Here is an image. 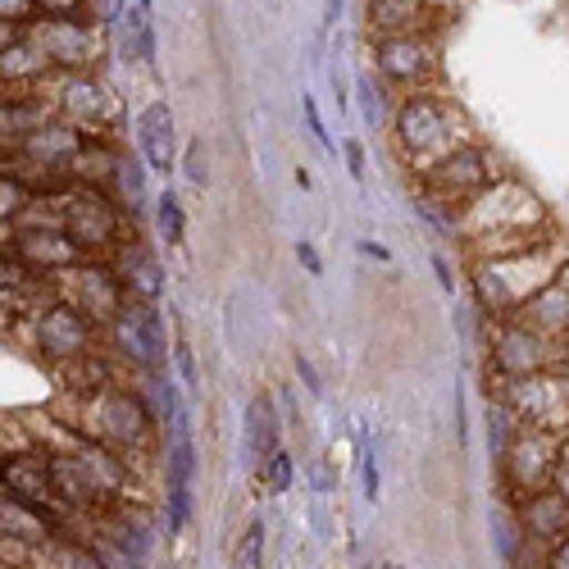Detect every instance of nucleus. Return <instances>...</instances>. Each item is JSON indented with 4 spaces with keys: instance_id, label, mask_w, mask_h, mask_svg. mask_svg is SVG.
<instances>
[{
    "instance_id": "obj_27",
    "label": "nucleus",
    "mask_w": 569,
    "mask_h": 569,
    "mask_svg": "<svg viewBox=\"0 0 569 569\" xmlns=\"http://www.w3.org/2000/svg\"><path fill=\"white\" fill-rule=\"evenodd\" d=\"M156 228H160V242L164 247H182L187 242V214H182V206H178L173 192H164L156 201Z\"/></svg>"
},
{
    "instance_id": "obj_23",
    "label": "nucleus",
    "mask_w": 569,
    "mask_h": 569,
    "mask_svg": "<svg viewBox=\"0 0 569 569\" xmlns=\"http://www.w3.org/2000/svg\"><path fill=\"white\" fill-rule=\"evenodd\" d=\"M137 147L151 173H173V114L164 101H151L137 114Z\"/></svg>"
},
{
    "instance_id": "obj_36",
    "label": "nucleus",
    "mask_w": 569,
    "mask_h": 569,
    "mask_svg": "<svg viewBox=\"0 0 569 569\" xmlns=\"http://www.w3.org/2000/svg\"><path fill=\"white\" fill-rule=\"evenodd\" d=\"M87 14L97 19L101 28L106 23H123V0H87Z\"/></svg>"
},
{
    "instance_id": "obj_17",
    "label": "nucleus",
    "mask_w": 569,
    "mask_h": 569,
    "mask_svg": "<svg viewBox=\"0 0 569 569\" xmlns=\"http://www.w3.org/2000/svg\"><path fill=\"white\" fill-rule=\"evenodd\" d=\"M515 519H519V533L533 538V542H565L569 538V497L560 488H542V492H529V497H519L510 501Z\"/></svg>"
},
{
    "instance_id": "obj_14",
    "label": "nucleus",
    "mask_w": 569,
    "mask_h": 569,
    "mask_svg": "<svg viewBox=\"0 0 569 569\" xmlns=\"http://www.w3.org/2000/svg\"><path fill=\"white\" fill-rule=\"evenodd\" d=\"M51 97L64 123L91 132V137H110L114 119H119V101L110 97V87L97 73H69V78H51Z\"/></svg>"
},
{
    "instance_id": "obj_13",
    "label": "nucleus",
    "mask_w": 569,
    "mask_h": 569,
    "mask_svg": "<svg viewBox=\"0 0 569 569\" xmlns=\"http://www.w3.org/2000/svg\"><path fill=\"white\" fill-rule=\"evenodd\" d=\"M32 37L41 41L46 60H51L56 78L69 73H91L101 60V23L97 19H37Z\"/></svg>"
},
{
    "instance_id": "obj_41",
    "label": "nucleus",
    "mask_w": 569,
    "mask_h": 569,
    "mask_svg": "<svg viewBox=\"0 0 569 569\" xmlns=\"http://www.w3.org/2000/svg\"><path fill=\"white\" fill-rule=\"evenodd\" d=\"M433 273H438V288L451 297V292H456V273L447 269V260H442V256H433Z\"/></svg>"
},
{
    "instance_id": "obj_10",
    "label": "nucleus",
    "mask_w": 569,
    "mask_h": 569,
    "mask_svg": "<svg viewBox=\"0 0 569 569\" xmlns=\"http://www.w3.org/2000/svg\"><path fill=\"white\" fill-rule=\"evenodd\" d=\"M106 347L114 351L119 365H132L137 373H156L164 356H173V347L164 342V315L156 301H132L123 306L119 323L106 333Z\"/></svg>"
},
{
    "instance_id": "obj_7",
    "label": "nucleus",
    "mask_w": 569,
    "mask_h": 569,
    "mask_svg": "<svg viewBox=\"0 0 569 569\" xmlns=\"http://www.w3.org/2000/svg\"><path fill=\"white\" fill-rule=\"evenodd\" d=\"M497 401L525 423V429H542V433H569V383L565 369H547L533 378H515V383L497 388Z\"/></svg>"
},
{
    "instance_id": "obj_42",
    "label": "nucleus",
    "mask_w": 569,
    "mask_h": 569,
    "mask_svg": "<svg viewBox=\"0 0 569 569\" xmlns=\"http://www.w3.org/2000/svg\"><path fill=\"white\" fill-rule=\"evenodd\" d=\"M338 10H342V0H328V6H323V32H328V28H333Z\"/></svg>"
},
{
    "instance_id": "obj_31",
    "label": "nucleus",
    "mask_w": 569,
    "mask_h": 569,
    "mask_svg": "<svg viewBox=\"0 0 569 569\" xmlns=\"http://www.w3.org/2000/svg\"><path fill=\"white\" fill-rule=\"evenodd\" d=\"M192 519V488H169L164 497V525H169V538H178Z\"/></svg>"
},
{
    "instance_id": "obj_22",
    "label": "nucleus",
    "mask_w": 569,
    "mask_h": 569,
    "mask_svg": "<svg viewBox=\"0 0 569 569\" xmlns=\"http://www.w3.org/2000/svg\"><path fill=\"white\" fill-rule=\"evenodd\" d=\"M60 110H56V97L51 87H46V97L37 87L28 91H6V110H0V132H6V147L14 151L19 141H28L32 132H41L46 123H56Z\"/></svg>"
},
{
    "instance_id": "obj_3",
    "label": "nucleus",
    "mask_w": 569,
    "mask_h": 569,
    "mask_svg": "<svg viewBox=\"0 0 569 569\" xmlns=\"http://www.w3.org/2000/svg\"><path fill=\"white\" fill-rule=\"evenodd\" d=\"M60 423L87 433L91 442L119 451L123 460L147 456L151 442H156V429H160V419H156L147 392H137L128 383H119V388H110L101 397H91V401H73V415H64Z\"/></svg>"
},
{
    "instance_id": "obj_45",
    "label": "nucleus",
    "mask_w": 569,
    "mask_h": 569,
    "mask_svg": "<svg viewBox=\"0 0 569 569\" xmlns=\"http://www.w3.org/2000/svg\"><path fill=\"white\" fill-rule=\"evenodd\" d=\"M560 356H565V365H569V333L560 338Z\"/></svg>"
},
{
    "instance_id": "obj_16",
    "label": "nucleus",
    "mask_w": 569,
    "mask_h": 569,
    "mask_svg": "<svg viewBox=\"0 0 569 569\" xmlns=\"http://www.w3.org/2000/svg\"><path fill=\"white\" fill-rule=\"evenodd\" d=\"M0 483L19 501H37V506H56V479H51V451L28 447V451H6V469H0ZM69 515V510H64Z\"/></svg>"
},
{
    "instance_id": "obj_18",
    "label": "nucleus",
    "mask_w": 569,
    "mask_h": 569,
    "mask_svg": "<svg viewBox=\"0 0 569 569\" xmlns=\"http://www.w3.org/2000/svg\"><path fill=\"white\" fill-rule=\"evenodd\" d=\"M87 137L82 128L56 119V123H46L41 132H32L28 141H19V147L10 151V160H23V164H46V169H73V160L82 156L87 147Z\"/></svg>"
},
{
    "instance_id": "obj_39",
    "label": "nucleus",
    "mask_w": 569,
    "mask_h": 569,
    "mask_svg": "<svg viewBox=\"0 0 569 569\" xmlns=\"http://www.w3.org/2000/svg\"><path fill=\"white\" fill-rule=\"evenodd\" d=\"M551 488H560L569 497V433L560 438V460H556V483Z\"/></svg>"
},
{
    "instance_id": "obj_37",
    "label": "nucleus",
    "mask_w": 569,
    "mask_h": 569,
    "mask_svg": "<svg viewBox=\"0 0 569 569\" xmlns=\"http://www.w3.org/2000/svg\"><path fill=\"white\" fill-rule=\"evenodd\" d=\"M187 178H192L197 187H206L210 182V173H206V147H201V141H192V147H187Z\"/></svg>"
},
{
    "instance_id": "obj_44",
    "label": "nucleus",
    "mask_w": 569,
    "mask_h": 569,
    "mask_svg": "<svg viewBox=\"0 0 569 569\" xmlns=\"http://www.w3.org/2000/svg\"><path fill=\"white\" fill-rule=\"evenodd\" d=\"M360 251H365V256H373V260H392V251H388V247H373V242H360Z\"/></svg>"
},
{
    "instance_id": "obj_33",
    "label": "nucleus",
    "mask_w": 569,
    "mask_h": 569,
    "mask_svg": "<svg viewBox=\"0 0 569 569\" xmlns=\"http://www.w3.org/2000/svg\"><path fill=\"white\" fill-rule=\"evenodd\" d=\"M292 369H297V378L306 383V392L319 401V397H323V378H319V369L310 365V356H301V351H297V356H292Z\"/></svg>"
},
{
    "instance_id": "obj_21",
    "label": "nucleus",
    "mask_w": 569,
    "mask_h": 569,
    "mask_svg": "<svg viewBox=\"0 0 569 569\" xmlns=\"http://www.w3.org/2000/svg\"><path fill=\"white\" fill-rule=\"evenodd\" d=\"M56 383H60V392L69 401H91V397L119 388V360H114L110 347L87 351V356H78V360H69V365L56 369Z\"/></svg>"
},
{
    "instance_id": "obj_40",
    "label": "nucleus",
    "mask_w": 569,
    "mask_h": 569,
    "mask_svg": "<svg viewBox=\"0 0 569 569\" xmlns=\"http://www.w3.org/2000/svg\"><path fill=\"white\" fill-rule=\"evenodd\" d=\"M297 260L306 264V273H323V260H319V251L310 242H297Z\"/></svg>"
},
{
    "instance_id": "obj_46",
    "label": "nucleus",
    "mask_w": 569,
    "mask_h": 569,
    "mask_svg": "<svg viewBox=\"0 0 569 569\" xmlns=\"http://www.w3.org/2000/svg\"><path fill=\"white\" fill-rule=\"evenodd\" d=\"M137 10H151V0H137Z\"/></svg>"
},
{
    "instance_id": "obj_47",
    "label": "nucleus",
    "mask_w": 569,
    "mask_h": 569,
    "mask_svg": "<svg viewBox=\"0 0 569 569\" xmlns=\"http://www.w3.org/2000/svg\"><path fill=\"white\" fill-rule=\"evenodd\" d=\"M378 569H401V565H378Z\"/></svg>"
},
{
    "instance_id": "obj_20",
    "label": "nucleus",
    "mask_w": 569,
    "mask_h": 569,
    "mask_svg": "<svg viewBox=\"0 0 569 569\" xmlns=\"http://www.w3.org/2000/svg\"><path fill=\"white\" fill-rule=\"evenodd\" d=\"M119 282H123V292L132 301H160L164 292V264L156 260V247L151 242H141V237H128V242L110 256Z\"/></svg>"
},
{
    "instance_id": "obj_8",
    "label": "nucleus",
    "mask_w": 569,
    "mask_h": 569,
    "mask_svg": "<svg viewBox=\"0 0 569 569\" xmlns=\"http://www.w3.org/2000/svg\"><path fill=\"white\" fill-rule=\"evenodd\" d=\"M556 460H560V433H542V429H525L519 423L515 438L506 442V451L497 456L501 469V488L510 501L542 492L556 483Z\"/></svg>"
},
{
    "instance_id": "obj_11",
    "label": "nucleus",
    "mask_w": 569,
    "mask_h": 569,
    "mask_svg": "<svg viewBox=\"0 0 569 569\" xmlns=\"http://www.w3.org/2000/svg\"><path fill=\"white\" fill-rule=\"evenodd\" d=\"M373 69L378 82L392 91H429L438 78V41L429 32H401L373 41Z\"/></svg>"
},
{
    "instance_id": "obj_1",
    "label": "nucleus",
    "mask_w": 569,
    "mask_h": 569,
    "mask_svg": "<svg viewBox=\"0 0 569 569\" xmlns=\"http://www.w3.org/2000/svg\"><path fill=\"white\" fill-rule=\"evenodd\" d=\"M565 269V256L556 251L551 237L506 251V256H488V260H469V278H473V301H479L483 319H515L525 310L547 282H556Z\"/></svg>"
},
{
    "instance_id": "obj_29",
    "label": "nucleus",
    "mask_w": 569,
    "mask_h": 569,
    "mask_svg": "<svg viewBox=\"0 0 569 569\" xmlns=\"http://www.w3.org/2000/svg\"><path fill=\"white\" fill-rule=\"evenodd\" d=\"M256 473H260V488H264V492L282 497V492H288V488H292V473H297V460H292V451H282V447H278V451H273V456H269V460H264V465H260Z\"/></svg>"
},
{
    "instance_id": "obj_15",
    "label": "nucleus",
    "mask_w": 569,
    "mask_h": 569,
    "mask_svg": "<svg viewBox=\"0 0 569 569\" xmlns=\"http://www.w3.org/2000/svg\"><path fill=\"white\" fill-rule=\"evenodd\" d=\"M97 533L110 547V565H119V569H141L151 560V525H147V515L128 501H114L110 510L97 515Z\"/></svg>"
},
{
    "instance_id": "obj_6",
    "label": "nucleus",
    "mask_w": 569,
    "mask_h": 569,
    "mask_svg": "<svg viewBox=\"0 0 569 569\" xmlns=\"http://www.w3.org/2000/svg\"><path fill=\"white\" fill-rule=\"evenodd\" d=\"M488 365L497 383H515V378H533L547 369H560V338H547L525 319H488Z\"/></svg>"
},
{
    "instance_id": "obj_9",
    "label": "nucleus",
    "mask_w": 569,
    "mask_h": 569,
    "mask_svg": "<svg viewBox=\"0 0 569 569\" xmlns=\"http://www.w3.org/2000/svg\"><path fill=\"white\" fill-rule=\"evenodd\" d=\"M28 342L41 360H51L56 369L87 356V351H101L106 347V333L91 323L78 306L69 301H51L37 319H28Z\"/></svg>"
},
{
    "instance_id": "obj_28",
    "label": "nucleus",
    "mask_w": 569,
    "mask_h": 569,
    "mask_svg": "<svg viewBox=\"0 0 569 569\" xmlns=\"http://www.w3.org/2000/svg\"><path fill=\"white\" fill-rule=\"evenodd\" d=\"M264 542H269L264 519H251V525L242 529V538H237V547H232V565L237 569H264Z\"/></svg>"
},
{
    "instance_id": "obj_5",
    "label": "nucleus",
    "mask_w": 569,
    "mask_h": 569,
    "mask_svg": "<svg viewBox=\"0 0 569 569\" xmlns=\"http://www.w3.org/2000/svg\"><path fill=\"white\" fill-rule=\"evenodd\" d=\"M56 210H60V228L73 237L87 260H110L132 237L128 232V214L119 210V201L106 197V192H91V187L69 192Z\"/></svg>"
},
{
    "instance_id": "obj_4",
    "label": "nucleus",
    "mask_w": 569,
    "mask_h": 569,
    "mask_svg": "<svg viewBox=\"0 0 569 569\" xmlns=\"http://www.w3.org/2000/svg\"><path fill=\"white\" fill-rule=\"evenodd\" d=\"M497 178H501V173H497V160H492L488 147H479V141H469V147L451 151V156L438 160L433 169L415 173L419 201H429V206H438V210H447V214H460L473 197H483Z\"/></svg>"
},
{
    "instance_id": "obj_25",
    "label": "nucleus",
    "mask_w": 569,
    "mask_h": 569,
    "mask_svg": "<svg viewBox=\"0 0 569 569\" xmlns=\"http://www.w3.org/2000/svg\"><path fill=\"white\" fill-rule=\"evenodd\" d=\"M369 37H401V32H423V19H429V6L423 0H369Z\"/></svg>"
},
{
    "instance_id": "obj_32",
    "label": "nucleus",
    "mask_w": 569,
    "mask_h": 569,
    "mask_svg": "<svg viewBox=\"0 0 569 569\" xmlns=\"http://www.w3.org/2000/svg\"><path fill=\"white\" fill-rule=\"evenodd\" d=\"M173 365H178V378L187 388H201V369H197V356H192V347H187V338H173Z\"/></svg>"
},
{
    "instance_id": "obj_2",
    "label": "nucleus",
    "mask_w": 569,
    "mask_h": 569,
    "mask_svg": "<svg viewBox=\"0 0 569 569\" xmlns=\"http://www.w3.org/2000/svg\"><path fill=\"white\" fill-rule=\"evenodd\" d=\"M469 123L460 114V106L451 97H442V91H410V97L397 101V114H392V147L397 156L423 173L433 169L438 160H447L451 151L469 147Z\"/></svg>"
},
{
    "instance_id": "obj_26",
    "label": "nucleus",
    "mask_w": 569,
    "mask_h": 569,
    "mask_svg": "<svg viewBox=\"0 0 569 569\" xmlns=\"http://www.w3.org/2000/svg\"><path fill=\"white\" fill-rule=\"evenodd\" d=\"M32 560H41L46 569H114L110 556L97 542H82V538H56L51 547H41Z\"/></svg>"
},
{
    "instance_id": "obj_43",
    "label": "nucleus",
    "mask_w": 569,
    "mask_h": 569,
    "mask_svg": "<svg viewBox=\"0 0 569 569\" xmlns=\"http://www.w3.org/2000/svg\"><path fill=\"white\" fill-rule=\"evenodd\" d=\"M315 483L328 492V488H333V473H328V465H315Z\"/></svg>"
},
{
    "instance_id": "obj_12",
    "label": "nucleus",
    "mask_w": 569,
    "mask_h": 569,
    "mask_svg": "<svg viewBox=\"0 0 569 569\" xmlns=\"http://www.w3.org/2000/svg\"><path fill=\"white\" fill-rule=\"evenodd\" d=\"M56 288H60V301L78 306L101 333H110V328L119 323V315H123V306H128V292H123V282H119L110 260H82L78 269L56 278Z\"/></svg>"
},
{
    "instance_id": "obj_30",
    "label": "nucleus",
    "mask_w": 569,
    "mask_h": 569,
    "mask_svg": "<svg viewBox=\"0 0 569 569\" xmlns=\"http://www.w3.org/2000/svg\"><path fill=\"white\" fill-rule=\"evenodd\" d=\"M147 401H151V410H156V419L164 423V429H169V423L182 415V401H178V388L169 383V373H151V392H147Z\"/></svg>"
},
{
    "instance_id": "obj_38",
    "label": "nucleus",
    "mask_w": 569,
    "mask_h": 569,
    "mask_svg": "<svg viewBox=\"0 0 569 569\" xmlns=\"http://www.w3.org/2000/svg\"><path fill=\"white\" fill-rule=\"evenodd\" d=\"M342 156H347V173L360 182L365 178V147L360 141H342Z\"/></svg>"
},
{
    "instance_id": "obj_35",
    "label": "nucleus",
    "mask_w": 569,
    "mask_h": 569,
    "mask_svg": "<svg viewBox=\"0 0 569 569\" xmlns=\"http://www.w3.org/2000/svg\"><path fill=\"white\" fill-rule=\"evenodd\" d=\"M360 460H365L360 465V473H365V501H378V497H383V473H378V460H373V451H365Z\"/></svg>"
},
{
    "instance_id": "obj_34",
    "label": "nucleus",
    "mask_w": 569,
    "mask_h": 569,
    "mask_svg": "<svg viewBox=\"0 0 569 569\" xmlns=\"http://www.w3.org/2000/svg\"><path fill=\"white\" fill-rule=\"evenodd\" d=\"M301 110H306V123H310L315 141H319V147H323V151H333V137H328V132H323V119H319V106H315V97H310V91H301Z\"/></svg>"
},
{
    "instance_id": "obj_19",
    "label": "nucleus",
    "mask_w": 569,
    "mask_h": 569,
    "mask_svg": "<svg viewBox=\"0 0 569 569\" xmlns=\"http://www.w3.org/2000/svg\"><path fill=\"white\" fill-rule=\"evenodd\" d=\"M0 73H6V91H28L41 78L51 82L56 69L46 60L41 41L32 37V28H6V46H0Z\"/></svg>"
},
{
    "instance_id": "obj_24",
    "label": "nucleus",
    "mask_w": 569,
    "mask_h": 569,
    "mask_svg": "<svg viewBox=\"0 0 569 569\" xmlns=\"http://www.w3.org/2000/svg\"><path fill=\"white\" fill-rule=\"evenodd\" d=\"M278 438H282V423H278V410L269 397H251L247 410H242V456L251 469H260L273 451H278Z\"/></svg>"
}]
</instances>
